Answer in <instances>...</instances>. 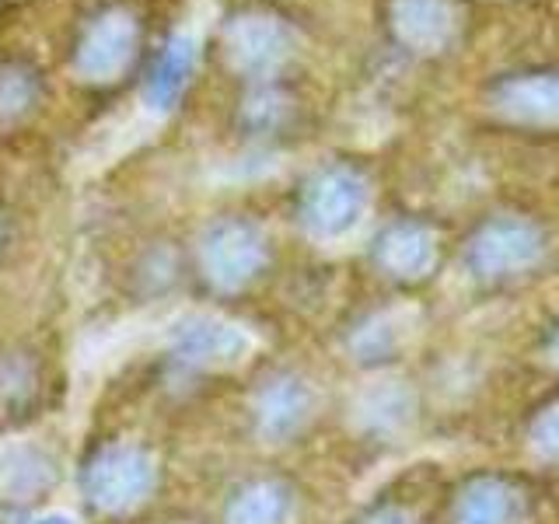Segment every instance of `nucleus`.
Wrapping results in <instances>:
<instances>
[{
    "instance_id": "obj_1",
    "label": "nucleus",
    "mask_w": 559,
    "mask_h": 524,
    "mask_svg": "<svg viewBox=\"0 0 559 524\" xmlns=\"http://www.w3.org/2000/svg\"><path fill=\"white\" fill-rule=\"evenodd\" d=\"M546 255V235L528 217L486 221L465 245V266L479 279H507L535 270Z\"/></svg>"
},
{
    "instance_id": "obj_2",
    "label": "nucleus",
    "mask_w": 559,
    "mask_h": 524,
    "mask_svg": "<svg viewBox=\"0 0 559 524\" xmlns=\"http://www.w3.org/2000/svg\"><path fill=\"white\" fill-rule=\"evenodd\" d=\"M81 489L92 507L105 514H127L154 489V462L147 451L130 444L102 448L81 472Z\"/></svg>"
},
{
    "instance_id": "obj_3",
    "label": "nucleus",
    "mask_w": 559,
    "mask_h": 524,
    "mask_svg": "<svg viewBox=\"0 0 559 524\" xmlns=\"http://www.w3.org/2000/svg\"><path fill=\"white\" fill-rule=\"evenodd\" d=\"M266 235L245 217H224L206 227L200 238L203 276L217 290H241L266 266Z\"/></svg>"
},
{
    "instance_id": "obj_4",
    "label": "nucleus",
    "mask_w": 559,
    "mask_h": 524,
    "mask_svg": "<svg viewBox=\"0 0 559 524\" xmlns=\"http://www.w3.org/2000/svg\"><path fill=\"white\" fill-rule=\"evenodd\" d=\"M140 46V22L127 8H109L95 14L84 25L81 39L74 43V70L84 81H116L127 74Z\"/></svg>"
},
{
    "instance_id": "obj_5",
    "label": "nucleus",
    "mask_w": 559,
    "mask_h": 524,
    "mask_svg": "<svg viewBox=\"0 0 559 524\" xmlns=\"http://www.w3.org/2000/svg\"><path fill=\"white\" fill-rule=\"evenodd\" d=\"M367 203V186L364 179L346 165H329L314 171L301 189L297 200V214H301L305 227L322 238L343 235L357 224Z\"/></svg>"
},
{
    "instance_id": "obj_6",
    "label": "nucleus",
    "mask_w": 559,
    "mask_h": 524,
    "mask_svg": "<svg viewBox=\"0 0 559 524\" xmlns=\"http://www.w3.org/2000/svg\"><path fill=\"white\" fill-rule=\"evenodd\" d=\"M389 35L416 57H433L462 35L465 11L459 0H389L384 4Z\"/></svg>"
},
{
    "instance_id": "obj_7",
    "label": "nucleus",
    "mask_w": 559,
    "mask_h": 524,
    "mask_svg": "<svg viewBox=\"0 0 559 524\" xmlns=\"http://www.w3.org/2000/svg\"><path fill=\"white\" fill-rule=\"evenodd\" d=\"M489 109L518 127H559V70H514L489 84Z\"/></svg>"
},
{
    "instance_id": "obj_8",
    "label": "nucleus",
    "mask_w": 559,
    "mask_h": 524,
    "mask_svg": "<svg viewBox=\"0 0 559 524\" xmlns=\"http://www.w3.org/2000/svg\"><path fill=\"white\" fill-rule=\"evenodd\" d=\"M227 60L245 74L266 78L290 57V32L273 14H241L224 32Z\"/></svg>"
},
{
    "instance_id": "obj_9",
    "label": "nucleus",
    "mask_w": 559,
    "mask_h": 524,
    "mask_svg": "<svg viewBox=\"0 0 559 524\" xmlns=\"http://www.w3.org/2000/svg\"><path fill=\"white\" fill-rule=\"evenodd\" d=\"M374 262L384 276L416 284L424 279L437 262V241L424 224L395 221L374 238Z\"/></svg>"
},
{
    "instance_id": "obj_10",
    "label": "nucleus",
    "mask_w": 559,
    "mask_h": 524,
    "mask_svg": "<svg viewBox=\"0 0 559 524\" xmlns=\"http://www.w3.org/2000/svg\"><path fill=\"white\" fill-rule=\"evenodd\" d=\"M245 349H249L245 332L217 319H189L175 329V357L197 367L231 364Z\"/></svg>"
},
{
    "instance_id": "obj_11",
    "label": "nucleus",
    "mask_w": 559,
    "mask_h": 524,
    "mask_svg": "<svg viewBox=\"0 0 559 524\" xmlns=\"http://www.w3.org/2000/svg\"><path fill=\"white\" fill-rule=\"evenodd\" d=\"M311 409V395L297 378H273L262 384V392L255 398V419L259 430L270 437V441H287L297 430L305 427Z\"/></svg>"
},
{
    "instance_id": "obj_12",
    "label": "nucleus",
    "mask_w": 559,
    "mask_h": 524,
    "mask_svg": "<svg viewBox=\"0 0 559 524\" xmlns=\"http://www.w3.org/2000/svg\"><path fill=\"white\" fill-rule=\"evenodd\" d=\"M518 493L503 479H472L454 500V524H514Z\"/></svg>"
},
{
    "instance_id": "obj_13",
    "label": "nucleus",
    "mask_w": 559,
    "mask_h": 524,
    "mask_svg": "<svg viewBox=\"0 0 559 524\" xmlns=\"http://www.w3.org/2000/svg\"><path fill=\"white\" fill-rule=\"evenodd\" d=\"M290 514L287 486L273 479H259L241 486L224 511V524H284Z\"/></svg>"
},
{
    "instance_id": "obj_14",
    "label": "nucleus",
    "mask_w": 559,
    "mask_h": 524,
    "mask_svg": "<svg viewBox=\"0 0 559 524\" xmlns=\"http://www.w3.org/2000/svg\"><path fill=\"white\" fill-rule=\"evenodd\" d=\"M189 70H192V49L189 43H168L162 52L154 57L151 70H147V81H144V95L151 98V105L157 109H168L171 102H179L182 87L189 81Z\"/></svg>"
},
{
    "instance_id": "obj_15",
    "label": "nucleus",
    "mask_w": 559,
    "mask_h": 524,
    "mask_svg": "<svg viewBox=\"0 0 559 524\" xmlns=\"http://www.w3.org/2000/svg\"><path fill=\"white\" fill-rule=\"evenodd\" d=\"M46 486H49V462L43 454L14 451L4 458V468H0V489H4V493H14L17 500H25Z\"/></svg>"
},
{
    "instance_id": "obj_16",
    "label": "nucleus",
    "mask_w": 559,
    "mask_h": 524,
    "mask_svg": "<svg viewBox=\"0 0 559 524\" xmlns=\"http://www.w3.org/2000/svg\"><path fill=\"white\" fill-rule=\"evenodd\" d=\"M35 98V78L22 67H8V74L0 78V112L4 116H14L28 109Z\"/></svg>"
},
{
    "instance_id": "obj_17",
    "label": "nucleus",
    "mask_w": 559,
    "mask_h": 524,
    "mask_svg": "<svg viewBox=\"0 0 559 524\" xmlns=\"http://www.w3.org/2000/svg\"><path fill=\"white\" fill-rule=\"evenodd\" d=\"M532 448H535L538 458L559 462V398L535 416V424H532Z\"/></svg>"
},
{
    "instance_id": "obj_18",
    "label": "nucleus",
    "mask_w": 559,
    "mask_h": 524,
    "mask_svg": "<svg viewBox=\"0 0 559 524\" xmlns=\"http://www.w3.org/2000/svg\"><path fill=\"white\" fill-rule=\"evenodd\" d=\"M354 349L364 357V360H378V357H384L392 349V336H389V329H378V325H371V329H360L357 332V340H354Z\"/></svg>"
},
{
    "instance_id": "obj_19",
    "label": "nucleus",
    "mask_w": 559,
    "mask_h": 524,
    "mask_svg": "<svg viewBox=\"0 0 559 524\" xmlns=\"http://www.w3.org/2000/svg\"><path fill=\"white\" fill-rule=\"evenodd\" d=\"M364 524H413V517L406 511H399V507H381L371 517H364Z\"/></svg>"
},
{
    "instance_id": "obj_20",
    "label": "nucleus",
    "mask_w": 559,
    "mask_h": 524,
    "mask_svg": "<svg viewBox=\"0 0 559 524\" xmlns=\"http://www.w3.org/2000/svg\"><path fill=\"white\" fill-rule=\"evenodd\" d=\"M549 357H552V364L559 367V329L549 336Z\"/></svg>"
},
{
    "instance_id": "obj_21",
    "label": "nucleus",
    "mask_w": 559,
    "mask_h": 524,
    "mask_svg": "<svg viewBox=\"0 0 559 524\" xmlns=\"http://www.w3.org/2000/svg\"><path fill=\"white\" fill-rule=\"evenodd\" d=\"M39 524H70V521L67 517H43Z\"/></svg>"
}]
</instances>
